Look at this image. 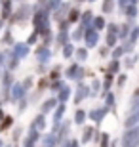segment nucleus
Segmentation results:
<instances>
[{
  "instance_id": "obj_1",
  "label": "nucleus",
  "mask_w": 139,
  "mask_h": 147,
  "mask_svg": "<svg viewBox=\"0 0 139 147\" xmlns=\"http://www.w3.org/2000/svg\"><path fill=\"white\" fill-rule=\"evenodd\" d=\"M124 145H137L139 143V128L137 130H132V132H128L126 136H124Z\"/></svg>"
},
{
  "instance_id": "obj_2",
  "label": "nucleus",
  "mask_w": 139,
  "mask_h": 147,
  "mask_svg": "<svg viewBox=\"0 0 139 147\" xmlns=\"http://www.w3.org/2000/svg\"><path fill=\"white\" fill-rule=\"evenodd\" d=\"M86 42H88V46H95L97 44V33L95 31H88V33H86Z\"/></svg>"
},
{
  "instance_id": "obj_3",
  "label": "nucleus",
  "mask_w": 139,
  "mask_h": 147,
  "mask_svg": "<svg viewBox=\"0 0 139 147\" xmlns=\"http://www.w3.org/2000/svg\"><path fill=\"white\" fill-rule=\"evenodd\" d=\"M13 50H15V55H17V57H23V55L29 54V48L25 46V44H15V48H13Z\"/></svg>"
},
{
  "instance_id": "obj_4",
  "label": "nucleus",
  "mask_w": 139,
  "mask_h": 147,
  "mask_svg": "<svg viewBox=\"0 0 139 147\" xmlns=\"http://www.w3.org/2000/svg\"><path fill=\"white\" fill-rule=\"evenodd\" d=\"M105 113H107V107H103V109H99V111H91L90 117H91L93 120H97V122H99V120H101V117H103Z\"/></svg>"
},
{
  "instance_id": "obj_5",
  "label": "nucleus",
  "mask_w": 139,
  "mask_h": 147,
  "mask_svg": "<svg viewBox=\"0 0 139 147\" xmlns=\"http://www.w3.org/2000/svg\"><path fill=\"white\" fill-rule=\"evenodd\" d=\"M137 120H139V111L135 115H130L128 120H126V126H128V128H132V126H135V122H137Z\"/></svg>"
},
{
  "instance_id": "obj_6",
  "label": "nucleus",
  "mask_w": 139,
  "mask_h": 147,
  "mask_svg": "<svg viewBox=\"0 0 139 147\" xmlns=\"http://www.w3.org/2000/svg\"><path fill=\"white\" fill-rule=\"evenodd\" d=\"M11 94H13V99H19L23 96V86H19V84H15V86L11 88Z\"/></svg>"
},
{
  "instance_id": "obj_7",
  "label": "nucleus",
  "mask_w": 139,
  "mask_h": 147,
  "mask_svg": "<svg viewBox=\"0 0 139 147\" xmlns=\"http://www.w3.org/2000/svg\"><path fill=\"white\" fill-rule=\"evenodd\" d=\"M48 59H50L48 50H38V61H48Z\"/></svg>"
},
{
  "instance_id": "obj_8",
  "label": "nucleus",
  "mask_w": 139,
  "mask_h": 147,
  "mask_svg": "<svg viewBox=\"0 0 139 147\" xmlns=\"http://www.w3.org/2000/svg\"><path fill=\"white\" fill-rule=\"evenodd\" d=\"M54 105H55V99H48V101H46V103H44V107H42V109H44V113H48V111L52 109V107H54Z\"/></svg>"
},
{
  "instance_id": "obj_9",
  "label": "nucleus",
  "mask_w": 139,
  "mask_h": 147,
  "mask_svg": "<svg viewBox=\"0 0 139 147\" xmlns=\"http://www.w3.org/2000/svg\"><path fill=\"white\" fill-rule=\"evenodd\" d=\"M126 11H128V17H135V16H137V10H135V4H132L130 8H126Z\"/></svg>"
},
{
  "instance_id": "obj_10",
  "label": "nucleus",
  "mask_w": 139,
  "mask_h": 147,
  "mask_svg": "<svg viewBox=\"0 0 139 147\" xmlns=\"http://www.w3.org/2000/svg\"><path fill=\"white\" fill-rule=\"evenodd\" d=\"M34 142H36V130L32 128V132H31V138H29V140H27V142H25V143H27V145H32V143H34Z\"/></svg>"
},
{
  "instance_id": "obj_11",
  "label": "nucleus",
  "mask_w": 139,
  "mask_h": 147,
  "mask_svg": "<svg viewBox=\"0 0 139 147\" xmlns=\"http://www.w3.org/2000/svg\"><path fill=\"white\" fill-rule=\"evenodd\" d=\"M91 136H93V130H91V128H88V130H86L84 132V140H82V142H90V140H91Z\"/></svg>"
},
{
  "instance_id": "obj_12",
  "label": "nucleus",
  "mask_w": 139,
  "mask_h": 147,
  "mask_svg": "<svg viewBox=\"0 0 139 147\" xmlns=\"http://www.w3.org/2000/svg\"><path fill=\"white\" fill-rule=\"evenodd\" d=\"M112 10V0H105V2H103V11H111Z\"/></svg>"
},
{
  "instance_id": "obj_13",
  "label": "nucleus",
  "mask_w": 139,
  "mask_h": 147,
  "mask_svg": "<svg viewBox=\"0 0 139 147\" xmlns=\"http://www.w3.org/2000/svg\"><path fill=\"white\" fill-rule=\"evenodd\" d=\"M76 73H78V67H76V65H73V67L69 69V71H67V76H71V78H75V75H76Z\"/></svg>"
},
{
  "instance_id": "obj_14",
  "label": "nucleus",
  "mask_w": 139,
  "mask_h": 147,
  "mask_svg": "<svg viewBox=\"0 0 139 147\" xmlns=\"http://www.w3.org/2000/svg\"><path fill=\"white\" fill-rule=\"evenodd\" d=\"M4 17H10V0L4 2Z\"/></svg>"
},
{
  "instance_id": "obj_15",
  "label": "nucleus",
  "mask_w": 139,
  "mask_h": 147,
  "mask_svg": "<svg viewBox=\"0 0 139 147\" xmlns=\"http://www.w3.org/2000/svg\"><path fill=\"white\" fill-rule=\"evenodd\" d=\"M69 21H78V11H76V10H73L69 13Z\"/></svg>"
},
{
  "instance_id": "obj_16",
  "label": "nucleus",
  "mask_w": 139,
  "mask_h": 147,
  "mask_svg": "<svg viewBox=\"0 0 139 147\" xmlns=\"http://www.w3.org/2000/svg\"><path fill=\"white\" fill-rule=\"evenodd\" d=\"M84 119H86V113L84 111H78V113H76V122H82Z\"/></svg>"
},
{
  "instance_id": "obj_17",
  "label": "nucleus",
  "mask_w": 139,
  "mask_h": 147,
  "mask_svg": "<svg viewBox=\"0 0 139 147\" xmlns=\"http://www.w3.org/2000/svg\"><path fill=\"white\" fill-rule=\"evenodd\" d=\"M63 113H65V107L61 105V107L57 109V113H55V120H57V122H59V119H61V115H63Z\"/></svg>"
},
{
  "instance_id": "obj_18",
  "label": "nucleus",
  "mask_w": 139,
  "mask_h": 147,
  "mask_svg": "<svg viewBox=\"0 0 139 147\" xmlns=\"http://www.w3.org/2000/svg\"><path fill=\"white\" fill-rule=\"evenodd\" d=\"M69 92H71L69 88H63V92H61V101H65V99L69 98Z\"/></svg>"
},
{
  "instance_id": "obj_19",
  "label": "nucleus",
  "mask_w": 139,
  "mask_h": 147,
  "mask_svg": "<svg viewBox=\"0 0 139 147\" xmlns=\"http://www.w3.org/2000/svg\"><path fill=\"white\" fill-rule=\"evenodd\" d=\"M76 55H78V59H80V61H84L86 59V50H78V52H76Z\"/></svg>"
},
{
  "instance_id": "obj_20",
  "label": "nucleus",
  "mask_w": 139,
  "mask_h": 147,
  "mask_svg": "<svg viewBox=\"0 0 139 147\" xmlns=\"http://www.w3.org/2000/svg\"><path fill=\"white\" fill-rule=\"evenodd\" d=\"M63 54L67 55V57H69V55L73 54V46H69V44H67V46H65V50H63Z\"/></svg>"
},
{
  "instance_id": "obj_21",
  "label": "nucleus",
  "mask_w": 139,
  "mask_h": 147,
  "mask_svg": "<svg viewBox=\"0 0 139 147\" xmlns=\"http://www.w3.org/2000/svg\"><path fill=\"white\" fill-rule=\"evenodd\" d=\"M103 25H105V21H103L101 17H97V19H95V27L97 29H103Z\"/></svg>"
},
{
  "instance_id": "obj_22",
  "label": "nucleus",
  "mask_w": 139,
  "mask_h": 147,
  "mask_svg": "<svg viewBox=\"0 0 139 147\" xmlns=\"http://www.w3.org/2000/svg\"><path fill=\"white\" fill-rule=\"evenodd\" d=\"M44 122H46V120H44V117H38V119H36V128H42Z\"/></svg>"
},
{
  "instance_id": "obj_23",
  "label": "nucleus",
  "mask_w": 139,
  "mask_h": 147,
  "mask_svg": "<svg viewBox=\"0 0 139 147\" xmlns=\"http://www.w3.org/2000/svg\"><path fill=\"white\" fill-rule=\"evenodd\" d=\"M137 38H139V27H135L134 33H132V40H137Z\"/></svg>"
},
{
  "instance_id": "obj_24",
  "label": "nucleus",
  "mask_w": 139,
  "mask_h": 147,
  "mask_svg": "<svg viewBox=\"0 0 139 147\" xmlns=\"http://www.w3.org/2000/svg\"><path fill=\"white\" fill-rule=\"evenodd\" d=\"M114 40H116V38H114V33H111V34H109V38H107L109 46H112V44H114Z\"/></svg>"
},
{
  "instance_id": "obj_25",
  "label": "nucleus",
  "mask_w": 139,
  "mask_h": 147,
  "mask_svg": "<svg viewBox=\"0 0 139 147\" xmlns=\"http://www.w3.org/2000/svg\"><path fill=\"white\" fill-rule=\"evenodd\" d=\"M84 21H86V23L91 21V11H86V13H84Z\"/></svg>"
},
{
  "instance_id": "obj_26",
  "label": "nucleus",
  "mask_w": 139,
  "mask_h": 147,
  "mask_svg": "<svg viewBox=\"0 0 139 147\" xmlns=\"http://www.w3.org/2000/svg\"><path fill=\"white\" fill-rule=\"evenodd\" d=\"M126 33H128V27H126V25H122V31H120V36H126Z\"/></svg>"
},
{
  "instance_id": "obj_27",
  "label": "nucleus",
  "mask_w": 139,
  "mask_h": 147,
  "mask_svg": "<svg viewBox=\"0 0 139 147\" xmlns=\"http://www.w3.org/2000/svg\"><path fill=\"white\" fill-rule=\"evenodd\" d=\"M65 38H67V34H65V33H61V34H59V38H57V40H59L61 44H63V42H65Z\"/></svg>"
},
{
  "instance_id": "obj_28",
  "label": "nucleus",
  "mask_w": 139,
  "mask_h": 147,
  "mask_svg": "<svg viewBox=\"0 0 139 147\" xmlns=\"http://www.w3.org/2000/svg\"><path fill=\"white\" fill-rule=\"evenodd\" d=\"M118 2H120V8H126V4H128L130 0H118Z\"/></svg>"
},
{
  "instance_id": "obj_29",
  "label": "nucleus",
  "mask_w": 139,
  "mask_h": 147,
  "mask_svg": "<svg viewBox=\"0 0 139 147\" xmlns=\"http://www.w3.org/2000/svg\"><path fill=\"white\" fill-rule=\"evenodd\" d=\"M122 52H124V50H114V57H120V55H122Z\"/></svg>"
},
{
  "instance_id": "obj_30",
  "label": "nucleus",
  "mask_w": 139,
  "mask_h": 147,
  "mask_svg": "<svg viewBox=\"0 0 139 147\" xmlns=\"http://www.w3.org/2000/svg\"><path fill=\"white\" fill-rule=\"evenodd\" d=\"M130 2H132V4H135V2H137V0H130Z\"/></svg>"
},
{
  "instance_id": "obj_31",
  "label": "nucleus",
  "mask_w": 139,
  "mask_h": 147,
  "mask_svg": "<svg viewBox=\"0 0 139 147\" xmlns=\"http://www.w3.org/2000/svg\"><path fill=\"white\" fill-rule=\"evenodd\" d=\"M135 96H139V90H137V92H135Z\"/></svg>"
},
{
  "instance_id": "obj_32",
  "label": "nucleus",
  "mask_w": 139,
  "mask_h": 147,
  "mask_svg": "<svg viewBox=\"0 0 139 147\" xmlns=\"http://www.w3.org/2000/svg\"><path fill=\"white\" fill-rule=\"evenodd\" d=\"M0 63H2V55H0Z\"/></svg>"
},
{
  "instance_id": "obj_33",
  "label": "nucleus",
  "mask_w": 139,
  "mask_h": 147,
  "mask_svg": "<svg viewBox=\"0 0 139 147\" xmlns=\"http://www.w3.org/2000/svg\"><path fill=\"white\" fill-rule=\"evenodd\" d=\"M90 2H91V0H90Z\"/></svg>"
}]
</instances>
